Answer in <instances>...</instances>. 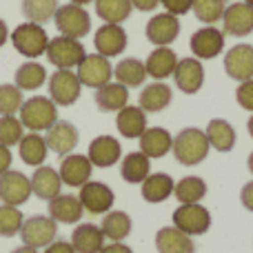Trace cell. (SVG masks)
<instances>
[{
    "label": "cell",
    "instance_id": "cell-1",
    "mask_svg": "<svg viewBox=\"0 0 253 253\" xmlns=\"http://www.w3.org/2000/svg\"><path fill=\"white\" fill-rule=\"evenodd\" d=\"M211 151V144L207 140V133L198 126H187L178 135H173V147L171 153L184 167H196L207 160Z\"/></svg>",
    "mask_w": 253,
    "mask_h": 253
},
{
    "label": "cell",
    "instance_id": "cell-2",
    "mask_svg": "<svg viewBox=\"0 0 253 253\" xmlns=\"http://www.w3.org/2000/svg\"><path fill=\"white\" fill-rule=\"evenodd\" d=\"M18 118L25 129L29 131H47L51 125L58 123V105L49 96H34L29 100L22 102Z\"/></svg>",
    "mask_w": 253,
    "mask_h": 253
},
{
    "label": "cell",
    "instance_id": "cell-3",
    "mask_svg": "<svg viewBox=\"0 0 253 253\" xmlns=\"http://www.w3.org/2000/svg\"><path fill=\"white\" fill-rule=\"evenodd\" d=\"M13 47H16L18 53H22L29 60H36L40 58L44 51H47L49 44V36L44 31L42 25H36V22H22L16 29L9 34Z\"/></svg>",
    "mask_w": 253,
    "mask_h": 253
},
{
    "label": "cell",
    "instance_id": "cell-4",
    "mask_svg": "<svg viewBox=\"0 0 253 253\" xmlns=\"http://www.w3.org/2000/svg\"><path fill=\"white\" fill-rule=\"evenodd\" d=\"M53 25L60 31V36L83 40L84 36L91 31V16H89V11L84 7H80V4L67 2L56 9Z\"/></svg>",
    "mask_w": 253,
    "mask_h": 253
},
{
    "label": "cell",
    "instance_id": "cell-5",
    "mask_svg": "<svg viewBox=\"0 0 253 253\" xmlns=\"http://www.w3.org/2000/svg\"><path fill=\"white\" fill-rule=\"evenodd\" d=\"M44 56L56 69H76L83 62V58L87 56V51H84V44L80 40L56 36V38H49Z\"/></svg>",
    "mask_w": 253,
    "mask_h": 253
},
{
    "label": "cell",
    "instance_id": "cell-6",
    "mask_svg": "<svg viewBox=\"0 0 253 253\" xmlns=\"http://www.w3.org/2000/svg\"><path fill=\"white\" fill-rule=\"evenodd\" d=\"M47 89L49 98L58 107H71L78 102L80 93H83V83L78 80L74 69H56L47 78Z\"/></svg>",
    "mask_w": 253,
    "mask_h": 253
},
{
    "label": "cell",
    "instance_id": "cell-7",
    "mask_svg": "<svg viewBox=\"0 0 253 253\" xmlns=\"http://www.w3.org/2000/svg\"><path fill=\"white\" fill-rule=\"evenodd\" d=\"M76 76L83 83V87L100 89L114 78V67H111L109 58L100 56V53H87L78 67H76Z\"/></svg>",
    "mask_w": 253,
    "mask_h": 253
},
{
    "label": "cell",
    "instance_id": "cell-8",
    "mask_svg": "<svg viewBox=\"0 0 253 253\" xmlns=\"http://www.w3.org/2000/svg\"><path fill=\"white\" fill-rule=\"evenodd\" d=\"M58 236V222L49 215H31L22 222L20 238L22 245L34 247V249H44L49 247Z\"/></svg>",
    "mask_w": 253,
    "mask_h": 253
},
{
    "label": "cell",
    "instance_id": "cell-9",
    "mask_svg": "<svg viewBox=\"0 0 253 253\" xmlns=\"http://www.w3.org/2000/svg\"><path fill=\"white\" fill-rule=\"evenodd\" d=\"M78 200L83 205V209L91 215H105L107 211L114 209V189L105 182H98V180H89L87 184L80 187Z\"/></svg>",
    "mask_w": 253,
    "mask_h": 253
},
{
    "label": "cell",
    "instance_id": "cell-10",
    "mask_svg": "<svg viewBox=\"0 0 253 253\" xmlns=\"http://www.w3.org/2000/svg\"><path fill=\"white\" fill-rule=\"evenodd\" d=\"M173 227L187 236H202L211 229V213L207 207L198 205H180L173 211Z\"/></svg>",
    "mask_w": 253,
    "mask_h": 253
},
{
    "label": "cell",
    "instance_id": "cell-11",
    "mask_svg": "<svg viewBox=\"0 0 253 253\" xmlns=\"http://www.w3.org/2000/svg\"><path fill=\"white\" fill-rule=\"evenodd\" d=\"M31 180L22 171L9 169L0 175V200L2 205L20 207L31 198Z\"/></svg>",
    "mask_w": 253,
    "mask_h": 253
},
{
    "label": "cell",
    "instance_id": "cell-12",
    "mask_svg": "<svg viewBox=\"0 0 253 253\" xmlns=\"http://www.w3.org/2000/svg\"><path fill=\"white\" fill-rule=\"evenodd\" d=\"M189 47L193 51V58H198V60H213L224 49V31H220L213 25L202 27L191 36Z\"/></svg>",
    "mask_w": 253,
    "mask_h": 253
},
{
    "label": "cell",
    "instance_id": "cell-13",
    "mask_svg": "<svg viewBox=\"0 0 253 253\" xmlns=\"http://www.w3.org/2000/svg\"><path fill=\"white\" fill-rule=\"evenodd\" d=\"M180 34V20L173 13H156L144 27V36L153 47H169Z\"/></svg>",
    "mask_w": 253,
    "mask_h": 253
},
{
    "label": "cell",
    "instance_id": "cell-14",
    "mask_svg": "<svg viewBox=\"0 0 253 253\" xmlns=\"http://www.w3.org/2000/svg\"><path fill=\"white\" fill-rule=\"evenodd\" d=\"M224 71L236 83H247L253 78V44H236L224 53Z\"/></svg>",
    "mask_w": 253,
    "mask_h": 253
},
{
    "label": "cell",
    "instance_id": "cell-15",
    "mask_svg": "<svg viewBox=\"0 0 253 253\" xmlns=\"http://www.w3.org/2000/svg\"><path fill=\"white\" fill-rule=\"evenodd\" d=\"M80 133L76 129V125H71L69 120H58L56 125H51L44 131V142L47 149L58 156H69L74 153V149L78 147Z\"/></svg>",
    "mask_w": 253,
    "mask_h": 253
},
{
    "label": "cell",
    "instance_id": "cell-16",
    "mask_svg": "<svg viewBox=\"0 0 253 253\" xmlns=\"http://www.w3.org/2000/svg\"><path fill=\"white\" fill-rule=\"evenodd\" d=\"M91 171H93V165L89 162L87 156H83V153H69V156H62L58 175H60L62 184L80 189L83 184H87L91 180Z\"/></svg>",
    "mask_w": 253,
    "mask_h": 253
},
{
    "label": "cell",
    "instance_id": "cell-17",
    "mask_svg": "<svg viewBox=\"0 0 253 253\" xmlns=\"http://www.w3.org/2000/svg\"><path fill=\"white\" fill-rule=\"evenodd\" d=\"M173 80H175V87L182 93H187V96L198 93L202 89V84H205L202 60H198V58H182V60H178L173 71Z\"/></svg>",
    "mask_w": 253,
    "mask_h": 253
},
{
    "label": "cell",
    "instance_id": "cell-18",
    "mask_svg": "<svg viewBox=\"0 0 253 253\" xmlns=\"http://www.w3.org/2000/svg\"><path fill=\"white\" fill-rule=\"evenodd\" d=\"M87 158L93 167L98 169H109L116 162L123 160V147H120V140H116L114 135H98L91 140L89 144Z\"/></svg>",
    "mask_w": 253,
    "mask_h": 253
},
{
    "label": "cell",
    "instance_id": "cell-19",
    "mask_svg": "<svg viewBox=\"0 0 253 253\" xmlns=\"http://www.w3.org/2000/svg\"><path fill=\"white\" fill-rule=\"evenodd\" d=\"M222 31L224 36H236V38L253 34V9L247 2L227 4L222 16Z\"/></svg>",
    "mask_w": 253,
    "mask_h": 253
},
{
    "label": "cell",
    "instance_id": "cell-20",
    "mask_svg": "<svg viewBox=\"0 0 253 253\" xmlns=\"http://www.w3.org/2000/svg\"><path fill=\"white\" fill-rule=\"evenodd\" d=\"M93 47H96V53H100L105 58L120 56L126 49V31L123 29V25H109V22H105L102 27L96 29Z\"/></svg>",
    "mask_w": 253,
    "mask_h": 253
},
{
    "label": "cell",
    "instance_id": "cell-21",
    "mask_svg": "<svg viewBox=\"0 0 253 253\" xmlns=\"http://www.w3.org/2000/svg\"><path fill=\"white\" fill-rule=\"evenodd\" d=\"M47 211L49 218L56 220L58 224H78L84 213L78 196H71V193H60L53 200H49Z\"/></svg>",
    "mask_w": 253,
    "mask_h": 253
},
{
    "label": "cell",
    "instance_id": "cell-22",
    "mask_svg": "<svg viewBox=\"0 0 253 253\" xmlns=\"http://www.w3.org/2000/svg\"><path fill=\"white\" fill-rule=\"evenodd\" d=\"M29 180H31V191H34V196L44 202L53 200L56 196L62 193V180L53 167H47V165L36 167L34 175H31Z\"/></svg>",
    "mask_w": 253,
    "mask_h": 253
},
{
    "label": "cell",
    "instance_id": "cell-23",
    "mask_svg": "<svg viewBox=\"0 0 253 253\" xmlns=\"http://www.w3.org/2000/svg\"><path fill=\"white\" fill-rule=\"evenodd\" d=\"M138 140H140V151L149 160L151 158H165L173 147V135L165 126H147V131Z\"/></svg>",
    "mask_w": 253,
    "mask_h": 253
},
{
    "label": "cell",
    "instance_id": "cell-24",
    "mask_svg": "<svg viewBox=\"0 0 253 253\" xmlns=\"http://www.w3.org/2000/svg\"><path fill=\"white\" fill-rule=\"evenodd\" d=\"M173 187H175V180L171 178L169 173H149L147 180L140 184V193H142V200L149 202V205H160L165 202L167 198L173 196Z\"/></svg>",
    "mask_w": 253,
    "mask_h": 253
},
{
    "label": "cell",
    "instance_id": "cell-25",
    "mask_svg": "<svg viewBox=\"0 0 253 253\" xmlns=\"http://www.w3.org/2000/svg\"><path fill=\"white\" fill-rule=\"evenodd\" d=\"M173 100V91H171L169 84L165 83H151L147 87H142L138 96V107L144 114H160L162 109L171 105Z\"/></svg>",
    "mask_w": 253,
    "mask_h": 253
},
{
    "label": "cell",
    "instance_id": "cell-26",
    "mask_svg": "<svg viewBox=\"0 0 253 253\" xmlns=\"http://www.w3.org/2000/svg\"><path fill=\"white\" fill-rule=\"evenodd\" d=\"M175 65H178V56H175V51L171 47H156L144 60L147 76L156 78V83H162L169 76H173Z\"/></svg>",
    "mask_w": 253,
    "mask_h": 253
},
{
    "label": "cell",
    "instance_id": "cell-27",
    "mask_svg": "<svg viewBox=\"0 0 253 253\" xmlns=\"http://www.w3.org/2000/svg\"><path fill=\"white\" fill-rule=\"evenodd\" d=\"M116 126L123 138L135 140L147 131V114L138 105H126L116 114Z\"/></svg>",
    "mask_w": 253,
    "mask_h": 253
},
{
    "label": "cell",
    "instance_id": "cell-28",
    "mask_svg": "<svg viewBox=\"0 0 253 253\" xmlns=\"http://www.w3.org/2000/svg\"><path fill=\"white\" fill-rule=\"evenodd\" d=\"M93 102L100 111L105 114H118L123 107L129 105V89L120 83H107L105 87L96 89L93 93Z\"/></svg>",
    "mask_w": 253,
    "mask_h": 253
},
{
    "label": "cell",
    "instance_id": "cell-29",
    "mask_svg": "<svg viewBox=\"0 0 253 253\" xmlns=\"http://www.w3.org/2000/svg\"><path fill=\"white\" fill-rule=\"evenodd\" d=\"M156 249L158 253H196L191 236L182 233L175 227H162L156 233Z\"/></svg>",
    "mask_w": 253,
    "mask_h": 253
},
{
    "label": "cell",
    "instance_id": "cell-30",
    "mask_svg": "<svg viewBox=\"0 0 253 253\" xmlns=\"http://www.w3.org/2000/svg\"><path fill=\"white\" fill-rule=\"evenodd\" d=\"M69 242L76 253H100V249L105 247V236H102L100 227L91 222H83L74 229Z\"/></svg>",
    "mask_w": 253,
    "mask_h": 253
},
{
    "label": "cell",
    "instance_id": "cell-31",
    "mask_svg": "<svg viewBox=\"0 0 253 253\" xmlns=\"http://www.w3.org/2000/svg\"><path fill=\"white\" fill-rule=\"evenodd\" d=\"M47 142H44V135L29 131V133L22 135V140L18 142V156L25 162L27 167H42L47 160Z\"/></svg>",
    "mask_w": 253,
    "mask_h": 253
},
{
    "label": "cell",
    "instance_id": "cell-32",
    "mask_svg": "<svg viewBox=\"0 0 253 253\" xmlns=\"http://www.w3.org/2000/svg\"><path fill=\"white\" fill-rule=\"evenodd\" d=\"M149 173H151V160L142 151L126 153L120 162V175L129 184H142Z\"/></svg>",
    "mask_w": 253,
    "mask_h": 253
},
{
    "label": "cell",
    "instance_id": "cell-33",
    "mask_svg": "<svg viewBox=\"0 0 253 253\" xmlns=\"http://www.w3.org/2000/svg\"><path fill=\"white\" fill-rule=\"evenodd\" d=\"M207 140H209L211 149L220 153H229L233 147H236V129L231 126V123L222 118H213L205 129Z\"/></svg>",
    "mask_w": 253,
    "mask_h": 253
},
{
    "label": "cell",
    "instance_id": "cell-34",
    "mask_svg": "<svg viewBox=\"0 0 253 253\" xmlns=\"http://www.w3.org/2000/svg\"><path fill=\"white\" fill-rule=\"evenodd\" d=\"M131 229H133V222H131L129 213H125V211H107V213L102 215L100 231H102V236H105V240L123 242L129 238Z\"/></svg>",
    "mask_w": 253,
    "mask_h": 253
},
{
    "label": "cell",
    "instance_id": "cell-35",
    "mask_svg": "<svg viewBox=\"0 0 253 253\" xmlns=\"http://www.w3.org/2000/svg\"><path fill=\"white\" fill-rule=\"evenodd\" d=\"M47 78H49L47 69H44L40 62L27 60L16 69V76H13L16 83L13 84H16L20 91H36V89H40L44 83H47Z\"/></svg>",
    "mask_w": 253,
    "mask_h": 253
},
{
    "label": "cell",
    "instance_id": "cell-36",
    "mask_svg": "<svg viewBox=\"0 0 253 253\" xmlns=\"http://www.w3.org/2000/svg\"><path fill=\"white\" fill-rule=\"evenodd\" d=\"M114 78L116 83L129 87H142L147 80V67L138 58H123L118 65L114 67Z\"/></svg>",
    "mask_w": 253,
    "mask_h": 253
},
{
    "label": "cell",
    "instance_id": "cell-37",
    "mask_svg": "<svg viewBox=\"0 0 253 253\" xmlns=\"http://www.w3.org/2000/svg\"><path fill=\"white\" fill-rule=\"evenodd\" d=\"M173 196L180 205H198L207 196V182L198 175H184L173 187Z\"/></svg>",
    "mask_w": 253,
    "mask_h": 253
},
{
    "label": "cell",
    "instance_id": "cell-38",
    "mask_svg": "<svg viewBox=\"0 0 253 253\" xmlns=\"http://www.w3.org/2000/svg\"><path fill=\"white\" fill-rule=\"evenodd\" d=\"M96 2V16L109 25H123L131 16V0H93Z\"/></svg>",
    "mask_w": 253,
    "mask_h": 253
},
{
    "label": "cell",
    "instance_id": "cell-39",
    "mask_svg": "<svg viewBox=\"0 0 253 253\" xmlns=\"http://www.w3.org/2000/svg\"><path fill=\"white\" fill-rule=\"evenodd\" d=\"M58 7H60L58 0H22L20 4L27 22H36V25H44V22L53 20Z\"/></svg>",
    "mask_w": 253,
    "mask_h": 253
},
{
    "label": "cell",
    "instance_id": "cell-40",
    "mask_svg": "<svg viewBox=\"0 0 253 253\" xmlns=\"http://www.w3.org/2000/svg\"><path fill=\"white\" fill-rule=\"evenodd\" d=\"M224 9H227V0H193L191 11L205 25H215L222 20Z\"/></svg>",
    "mask_w": 253,
    "mask_h": 253
},
{
    "label": "cell",
    "instance_id": "cell-41",
    "mask_svg": "<svg viewBox=\"0 0 253 253\" xmlns=\"http://www.w3.org/2000/svg\"><path fill=\"white\" fill-rule=\"evenodd\" d=\"M25 215L18 207L11 205H0V236L2 238H13L16 233H20Z\"/></svg>",
    "mask_w": 253,
    "mask_h": 253
},
{
    "label": "cell",
    "instance_id": "cell-42",
    "mask_svg": "<svg viewBox=\"0 0 253 253\" xmlns=\"http://www.w3.org/2000/svg\"><path fill=\"white\" fill-rule=\"evenodd\" d=\"M25 135V126H22L20 118L16 116H0V144L4 147H16Z\"/></svg>",
    "mask_w": 253,
    "mask_h": 253
},
{
    "label": "cell",
    "instance_id": "cell-43",
    "mask_svg": "<svg viewBox=\"0 0 253 253\" xmlns=\"http://www.w3.org/2000/svg\"><path fill=\"white\" fill-rule=\"evenodd\" d=\"M22 102L25 98L16 84H0V116H16Z\"/></svg>",
    "mask_w": 253,
    "mask_h": 253
},
{
    "label": "cell",
    "instance_id": "cell-44",
    "mask_svg": "<svg viewBox=\"0 0 253 253\" xmlns=\"http://www.w3.org/2000/svg\"><path fill=\"white\" fill-rule=\"evenodd\" d=\"M236 100L242 109L253 114V78L247 80V83H240V87L236 89Z\"/></svg>",
    "mask_w": 253,
    "mask_h": 253
},
{
    "label": "cell",
    "instance_id": "cell-45",
    "mask_svg": "<svg viewBox=\"0 0 253 253\" xmlns=\"http://www.w3.org/2000/svg\"><path fill=\"white\" fill-rule=\"evenodd\" d=\"M160 4L167 9V13H173V16H184V13L191 11L193 0H160Z\"/></svg>",
    "mask_w": 253,
    "mask_h": 253
},
{
    "label": "cell",
    "instance_id": "cell-46",
    "mask_svg": "<svg viewBox=\"0 0 253 253\" xmlns=\"http://www.w3.org/2000/svg\"><path fill=\"white\" fill-rule=\"evenodd\" d=\"M42 253H76L69 240H53L49 247H44Z\"/></svg>",
    "mask_w": 253,
    "mask_h": 253
},
{
    "label": "cell",
    "instance_id": "cell-47",
    "mask_svg": "<svg viewBox=\"0 0 253 253\" xmlns=\"http://www.w3.org/2000/svg\"><path fill=\"white\" fill-rule=\"evenodd\" d=\"M240 202H242V207H245L247 211H251V213H253V180H249V182L242 187Z\"/></svg>",
    "mask_w": 253,
    "mask_h": 253
},
{
    "label": "cell",
    "instance_id": "cell-48",
    "mask_svg": "<svg viewBox=\"0 0 253 253\" xmlns=\"http://www.w3.org/2000/svg\"><path fill=\"white\" fill-rule=\"evenodd\" d=\"M11 160H13L11 149L4 147V144H0V175H2L4 171L11 169Z\"/></svg>",
    "mask_w": 253,
    "mask_h": 253
},
{
    "label": "cell",
    "instance_id": "cell-49",
    "mask_svg": "<svg viewBox=\"0 0 253 253\" xmlns=\"http://www.w3.org/2000/svg\"><path fill=\"white\" fill-rule=\"evenodd\" d=\"M160 4V0H131V7L138 9V11H153V9Z\"/></svg>",
    "mask_w": 253,
    "mask_h": 253
},
{
    "label": "cell",
    "instance_id": "cell-50",
    "mask_svg": "<svg viewBox=\"0 0 253 253\" xmlns=\"http://www.w3.org/2000/svg\"><path fill=\"white\" fill-rule=\"evenodd\" d=\"M100 253H133L131 247H126L125 242H109L100 249Z\"/></svg>",
    "mask_w": 253,
    "mask_h": 253
},
{
    "label": "cell",
    "instance_id": "cell-51",
    "mask_svg": "<svg viewBox=\"0 0 253 253\" xmlns=\"http://www.w3.org/2000/svg\"><path fill=\"white\" fill-rule=\"evenodd\" d=\"M7 40H9V27H7V22L0 18V47H4Z\"/></svg>",
    "mask_w": 253,
    "mask_h": 253
},
{
    "label": "cell",
    "instance_id": "cell-52",
    "mask_svg": "<svg viewBox=\"0 0 253 253\" xmlns=\"http://www.w3.org/2000/svg\"><path fill=\"white\" fill-rule=\"evenodd\" d=\"M11 253H38V249H34V247H27V245H22V247H18V249H13Z\"/></svg>",
    "mask_w": 253,
    "mask_h": 253
},
{
    "label": "cell",
    "instance_id": "cell-53",
    "mask_svg": "<svg viewBox=\"0 0 253 253\" xmlns=\"http://www.w3.org/2000/svg\"><path fill=\"white\" fill-rule=\"evenodd\" d=\"M69 2H74V4H80V7H84V4L93 2V0H69Z\"/></svg>",
    "mask_w": 253,
    "mask_h": 253
},
{
    "label": "cell",
    "instance_id": "cell-54",
    "mask_svg": "<svg viewBox=\"0 0 253 253\" xmlns=\"http://www.w3.org/2000/svg\"><path fill=\"white\" fill-rule=\"evenodd\" d=\"M247 167H249V171L253 173V151L249 153V158H247Z\"/></svg>",
    "mask_w": 253,
    "mask_h": 253
},
{
    "label": "cell",
    "instance_id": "cell-55",
    "mask_svg": "<svg viewBox=\"0 0 253 253\" xmlns=\"http://www.w3.org/2000/svg\"><path fill=\"white\" fill-rule=\"evenodd\" d=\"M247 129H249V135H251V138H253V114H251L249 123H247Z\"/></svg>",
    "mask_w": 253,
    "mask_h": 253
},
{
    "label": "cell",
    "instance_id": "cell-56",
    "mask_svg": "<svg viewBox=\"0 0 253 253\" xmlns=\"http://www.w3.org/2000/svg\"><path fill=\"white\" fill-rule=\"evenodd\" d=\"M242 2H247V4H249V7L253 9V0H242Z\"/></svg>",
    "mask_w": 253,
    "mask_h": 253
}]
</instances>
